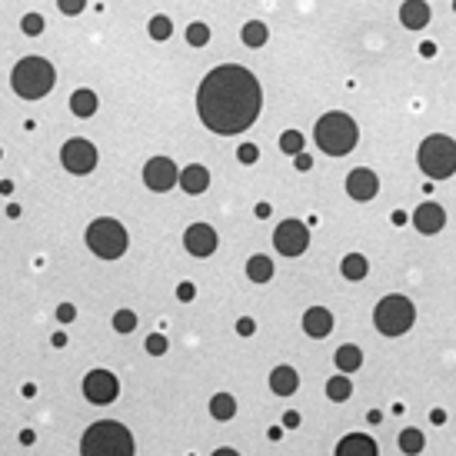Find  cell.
<instances>
[{"label": "cell", "mask_w": 456, "mask_h": 456, "mask_svg": "<svg viewBox=\"0 0 456 456\" xmlns=\"http://www.w3.org/2000/svg\"><path fill=\"white\" fill-rule=\"evenodd\" d=\"M260 107H263V91H260V80L246 67L223 63V67H213L200 80L197 110L200 120L213 134L233 137V134L250 130L260 117Z\"/></svg>", "instance_id": "1"}, {"label": "cell", "mask_w": 456, "mask_h": 456, "mask_svg": "<svg viewBox=\"0 0 456 456\" xmlns=\"http://www.w3.org/2000/svg\"><path fill=\"white\" fill-rule=\"evenodd\" d=\"M80 456H134V437L117 420H100L84 433Z\"/></svg>", "instance_id": "2"}, {"label": "cell", "mask_w": 456, "mask_h": 456, "mask_svg": "<svg viewBox=\"0 0 456 456\" xmlns=\"http://www.w3.org/2000/svg\"><path fill=\"white\" fill-rule=\"evenodd\" d=\"M10 84H14V93L24 97V100H40L54 91L57 84V70L54 63L44 61V57H20L10 70Z\"/></svg>", "instance_id": "3"}, {"label": "cell", "mask_w": 456, "mask_h": 456, "mask_svg": "<svg viewBox=\"0 0 456 456\" xmlns=\"http://www.w3.org/2000/svg\"><path fill=\"white\" fill-rule=\"evenodd\" d=\"M313 140H317V147L323 153H330V157H343V153H350L356 147V140H360V130H356V123L353 117L347 113H323L317 120V130H313Z\"/></svg>", "instance_id": "4"}, {"label": "cell", "mask_w": 456, "mask_h": 456, "mask_svg": "<svg viewBox=\"0 0 456 456\" xmlns=\"http://www.w3.org/2000/svg\"><path fill=\"white\" fill-rule=\"evenodd\" d=\"M416 164L423 170L430 180H446L456 173V140L443 137V134H433L420 143V153H416Z\"/></svg>", "instance_id": "5"}, {"label": "cell", "mask_w": 456, "mask_h": 456, "mask_svg": "<svg viewBox=\"0 0 456 456\" xmlns=\"http://www.w3.org/2000/svg\"><path fill=\"white\" fill-rule=\"evenodd\" d=\"M127 244H130V237H127L120 220H113V217H100V220H93L91 227H87V246H91L100 260L123 257V253H127Z\"/></svg>", "instance_id": "6"}, {"label": "cell", "mask_w": 456, "mask_h": 456, "mask_svg": "<svg viewBox=\"0 0 456 456\" xmlns=\"http://www.w3.org/2000/svg\"><path fill=\"white\" fill-rule=\"evenodd\" d=\"M413 320H416V306H413L407 297H400V293L383 297L380 304H377V310H373V323H377V330H380L383 336L407 333L413 327Z\"/></svg>", "instance_id": "7"}, {"label": "cell", "mask_w": 456, "mask_h": 456, "mask_svg": "<svg viewBox=\"0 0 456 456\" xmlns=\"http://www.w3.org/2000/svg\"><path fill=\"white\" fill-rule=\"evenodd\" d=\"M61 164L70 170V173H91V170L97 167V147L84 137L67 140L61 147Z\"/></svg>", "instance_id": "8"}, {"label": "cell", "mask_w": 456, "mask_h": 456, "mask_svg": "<svg viewBox=\"0 0 456 456\" xmlns=\"http://www.w3.org/2000/svg\"><path fill=\"white\" fill-rule=\"evenodd\" d=\"M274 244L283 257H300L306 246H310V230H306L300 220H283V223L274 230Z\"/></svg>", "instance_id": "9"}, {"label": "cell", "mask_w": 456, "mask_h": 456, "mask_svg": "<svg viewBox=\"0 0 456 456\" xmlns=\"http://www.w3.org/2000/svg\"><path fill=\"white\" fill-rule=\"evenodd\" d=\"M180 180V170L170 157H150L147 167H143V183L150 187L153 194H167L173 183Z\"/></svg>", "instance_id": "10"}, {"label": "cell", "mask_w": 456, "mask_h": 456, "mask_svg": "<svg viewBox=\"0 0 456 456\" xmlns=\"http://www.w3.org/2000/svg\"><path fill=\"white\" fill-rule=\"evenodd\" d=\"M117 393H120V383H117V377L110 370H91L84 377V396L91 403H113Z\"/></svg>", "instance_id": "11"}, {"label": "cell", "mask_w": 456, "mask_h": 456, "mask_svg": "<svg viewBox=\"0 0 456 456\" xmlns=\"http://www.w3.org/2000/svg\"><path fill=\"white\" fill-rule=\"evenodd\" d=\"M183 246H187V253H194V257H210L213 250H217V230L207 227V223H194V227H187V233H183Z\"/></svg>", "instance_id": "12"}, {"label": "cell", "mask_w": 456, "mask_h": 456, "mask_svg": "<svg viewBox=\"0 0 456 456\" xmlns=\"http://www.w3.org/2000/svg\"><path fill=\"white\" fill-rule=\"evenodd\" d=\"M377 190H380V180H377V173L366 167H356L347 177V194L353 200H373L377 197Z\"/></svg>", "instance_id": "13"}, {"label": "cell", "mask_w": 456, "mask_h": 456, "mask_svg": "<svg viewBox=\"0 0 456 456\" xmlns=\"http://www.w3.org/2000/svg\"><path fill=\"white\" fill-rule=\"evenodd\" d=\"M413 227L420 230V233H440L446 227V210H443L440 203H420L413 210Z\"/></svg>", "instance_id": "14"}, {"label": "cell", "mask_w": 456, "mask_h": 456, "mask_svg": "<svg viewBox=\"0 0 456 456\" xmlns=\"http://www.w3.org/2000/svg\"><path fill=\"white\" fill-rule=\"evenodd\" d=\"M336 456H377V443L366 433H350L336 443Z\"/></svg>", "instance_id": "15"}, {"label": "cell", "mask_w": 456, "mask_h": 456, "mask_svg": "<svg viewBox=\"0 0 456 456\" xmlns=\"http://www.w3.org/2000/svg\"><path fill=\"white\" fill-rule=\"evenodd\" d=\"M400 20H403V27H410V31H423L426 24H430V3H426V0H407V3L400 7Z\"/></svg>", "instance_id": "16"}, {"label": "cell", "mask_w": 456, "mask_h": 456, "mask_svg": "<svg viewBox=\"0 0 456 456\" xmlns=\"http://www.w3.org/2000/svg\"><path fill=\"white\" fill-rule=\"evenodd\" d=\"M304 330L306 336H327L333 330V317H330V310H323V306H310L304 313Z\"/></svg>", "instance_id": "17"}, {"label": "cell", "mask_w": 456, "mask_h": 456, "mask_svg": "<svg viewBox=\"0 0 456 456\" xmlns=\"http://www.w3.org/2000/svg\"><path fill=\"white\" fill-rule=\"evenodd\" d=\"M297 386H300V377H297L293 366H276L274 373H270V390H274L276 396L297 393Z\"/></svg>", "instance_id": "18"}, {"label": "cell", "mask_w": 456, "mask_h": 456, "mask_svg": "<svg viewBox=\"0 0 456 456\" xmlns=\"http://www.w3.org/2000/svg\"><path fill=\"white\" fill-rule=\"evenodd\" d=\"M180 187L187 194H203L207 187H210V173L207 167H200V164H190V167L180 170Z\"/></svg>", "instance_id": "19"}, {"label": "cell", "mask_w": 456, "mask_h": 456, "mask_svg": "<svg viewBox=\"0 0 456 456\" xmlns=\"http://www.w3.org/2000/svg\"><path fill=\"white\" fill-rule=\"evenodd\" d=\"M97 107H100V100H97V93L87 91V87L70 93V110H74L77 117H93V113H97Z\"/></svg>", "instance_id": "20"}, {"label": "cell", "mask_w": 456, "mask_h": 456, "mask_svg": "<svg viewBox=\"0 0 456 456\" xmlns=\"http://www.w3.org/2000/svg\"><path fill=\"white\" fill-rule=\"evenodd\" d=\"M336 370H343V373H353V370H360L363 366V350L360 347H353V343H347V347H340L336 350Z\"/></svg>", "instance_id": "21"}, {"label": "cell", "mask_w": 456, "mask_h": 456, "mask_svg": "<svg viewBox=\"0 0 456 456\" xmlns=\"http://www.w3.org/2000/svg\"><path fill=\"white\" fill-rule=\"evenodd\" d=\"M246 276H250L253 283H267V280L274 276V263H270V257L257 253V257L246 260Z\"/></svg>", "instance_id": "22"}, {"label": "cell", "mask_w": 456, "mask_h": 456, "mask_svg": "<svg viewBox=\"0 0 456 456\" xmlns=\"http://www.w3.org/2000/svg\"><path fill=\"white\" fill-rule=\"evenodd\" d=\"M340 270H343L347 280H363V276L370 274V263H366L363 253H347L343 263H340Z\"/></svg>", "instance_id": "23"}, {"label": "cell", "mask_w": 456, "mask_h": 456, "mask_svg": "<svg viewBox=\"0 0 456 456\" xmlns=\"http://www.w3.org/2000/svg\"><path fill=\"white\" fill-rule=\"evenodd\" d=\"M233 413H237V400L230 393H217L210 400V416L213 420H233Z\"/></svg>", "instance_id": "24"}, {"label": "cell", "mask_w": 456, "mask_h": 456, "mask_svg": "<svg viewBox=\"0 0 456 456\" xmlns=\"http://www.w3.org/2000/svg\"><path fill=\"white\" fill-rule=\"evenodd\" d=\"M353 393V383L347 377H330L327 380V396L333 400V403H343V400H350Z\"/></svg>", "instance_id": "25"}, {"label": "cell", "mask_w": 456, "mask_h": 456, "mask_svg": "<svg viewBox=\"0 0 456 456\" xmlns=\"http://www.w3.org/2000/svg\"><path fill=\"white\" fill-rule=\"evenodd\" d=\"M423 443H426L423 433H420V430H413V426H407V430L400 433V450H403L407 456H416L420 450H423Z\"/></svg>", "instance_id": "26"}, {"label": "cell", "mask_w": 456, "mask_h": 456, "mask_svg": "<svg viewBox=\"0 0 456 456\" xmlns=\"http://www.w3.org/2000/svg\"><path fill=\"white\" fill-rule=\"evenodd\" d=\"M240 37H244V44H246V47H263V44H267V37H270V31H267V24H260V20H250V24L244 27V33H240Z\"/></svg>", "instance_id": "27"}, {"label": "cell", "mask_w": 456, "mask_h": 456, "mask_svg": "<svg viewBox=\"0 0 456 456\" xmlns=\"http://www.w3.org/2000/svg\"><path fill=\"white\" fill-rule=\"evenodd\" d=\"M147 33H150L153 40H170V33H173V24H170V17L157 14L147 20Z\"/></svg>", "instance_id": "28"}, {"label": "cell", "mask_w": 456, "mask_h": 456, "mask_svg": "<svg viewBox=\"0 0 456 456\" xmlns=\"http://www.w3.org/2000/svg\"><path fill=\"white\" fill-rule=\"evenodd\" d=\"M113 330L117 333H134L137 330V313L134 310H117L113 313Z\"/></svg>", "instance_id": "29"}, {"label": "cell", "mask_w": 456, "mask_h": 456, "mask_svg": "<svg viewBox=\"0 0 456 456\" xmlns=\"http://www.w3.org/2000/svg\"><path fill=\"white\" fill-rule=\"evenodd\" d=\"M207 40H210V27H207L203 20H197V24L187 27V44L190 47H207Z\"/></svg>", "instance_id": "30"}, {"label": "cell", "mask_w": 456, "mask_h": 456, "mask_svg": "<svg viewBox=\"0 0 456 456\" xmlns=\"http://www.w3.org/2000/svg\"><path fill=\"white\" fill-rule=\"evenodd\" d=\"M280 150L293 153V157H297V153H304V134H300V130H287V134L280 137Z\"/></svg>", "instance_id": "31"}, {"label": "cell", "mask_w": 456, "mask_h": 456, "mask_svg": "<svg viewBox=\"0 0 456 456\" xmlns=\"http://www.w3.org/2000/svg\"><path fill=\"white\" fill-rule=\"evenodd\" d=\"M20 31L27 33V37H37V33L44 31V17H40V14H27V17H24V24H20Z\"/></svg>", "instance_id": "32"}, {"label": "cell", "mask_w": 456, "mask_h": 456, "mask_svg": "<svg viewBox=\"0 0 456 456\" xmlns=\"http://www.w3.org/2000/svg\"><path fill=\"white\" fill-rule=\"evenodd\" d=\"M143 347H147V353H150V356H160V353H167V340H164L160 333H150Z\"/></svg>", "instance_id": "33"}, {"label": "cell", "mask_w": 456, "mask_h": 456, "mask_svg": "<svg viewBox=\"0 0 456 456\" xmlns=\"http://www.w3.org/2000/svg\"><path fill=\"white\" fill-rule=\"evenodd\" d=\"M237 157H240V164H257V143H240V150H237Z\"/></svg>", "instance_id": "34"}, {"label": "cell", "mask_w": 456, "mask_h": 456, "mask_svg": "<svg viewBox=\"0 0 456 456\" xmlns=\"http://www.w3.org/2000/svg\"><path fill=\"white\" fill-rule=\"evenodd\" d=\"M57 7H61L67 17H74V14H80V10L87 7V0H57Z\"/></svg>", "instance_id": "35"}, {"label": "cell", "mask_w": 456, "mask_h": 456, "mask_svg": "<svg viewBox=\"0 0 456 456\" xmlns=\"http://www.w3.org/2000/svg\"><path fill=\"white\" fill-rule=\"evenodd\" d=\"M57 320H61V323H74V320H77L74 304H61V306H57Z\"/></svg>", "instance_id": "36"}, {"label": "cell", "mask_w": 456, "mask_h": 456, "mask_svg": "<svg viewBox=\"0 0 456 456\" xmlns=\"http://www.w3.org/2000/svg\"><path fill=\"white\" fill-rule=\"evenodd\" d=\"M253 330H257V323H253L250 317H240V320H237V333H240V336H253Z\"/></svg>", "instance_id": "37"}, {"label": "cell", "mask_w": 456, "mask_h": 456, "mask_svg": "<svg viewBox=\"0 0 456 456\" xmlns=\"http://www.w3.org/2000/svg\"><path fill=\"white\" fill-rule=\"evenodd\" d=\"M194 297H197V287H194V283H180V287H177V300H194Z\"/></svg>", "instance_id": "38"}, {"label": "cell", "mask_w": 456, "mask_h": 456, "mask_svg": "<svg viewBox=\"0 0 456 456\" xmlns=\"http://www.w3.org/2000/svg\"><path fill=\"white\" fill-rule=\"evenodd\" d=\"M283 426H287V430H297V426H300V413L290 410L287 416H283Z\"/></svg>", "instance_id": "39"}, {"label": "cell", "mask_w": 456, "mask_h": 456, "mask_svg": "<svg viewBox=\"0 0 456 456\" xmlns=\"http://www.w3.org/2000/svg\"><path fill=\"white\" fill-rule=\"evenodd\" d=\"M310 167H313V160L306 153H297V170H310Z\"/></svg>", "instance_id": "40"}, {"label": "cell", "mask_w": 456, "mask_h": 456, "mask_svg": "<svg viewBox=\"0 0 456 456\" xmlns=\"http://www.w3.org/2000/svg\"><path fill=\"white\" fill-rule=\"evenodd\" d=\"M430 423L443 426V423H446V410H433V413H430Z\"/></svg>", "instance_id": "41"}, {"label": "cell", "mask_w": 456, "mask_h": 456, "mask_svg": "<svg viewBox=\"0 0 456 456\" xmlns=\"http://www.w3.org/2000/svg\"><path fill=\"white\" fill-rule=\"evenodd\" d=\"M420 54H423V57H433V54H437V44H430V40H426V44L420 47Z\"/></svg>", "instance_id": "42"}, {"label": "cell", "mask_w": 456, "mask_h": 456, "mask_svg": "<svg viewBox=\"0 0 456 456\" xmlns=\"http://www.w3.org/2000/svg\"><path fill=\"white\" fill-rule=\"evenodd\" d=\"M0 194H3V197H10V194H14V183H10V180H0Z\"/></svg>", "instance_id": "43"}, {"label": "cell", "mask_w": 456, "mask_h": 456, "mask_svg": "<svg viewBox=\"0 0 456 456\" xmlns=\"http://www.w3.org/2000/svg\"><path fill=\"white\" fill-rule=\"evenodd\" d=\"M260 217V220H263V217H270V203H257V210H253Z\"/></svg>", "instance_id": "44"}, {"label": "cell", "mask_w": 456, "mask_h": 456, "mask_svg": "<svg viewBox=\"0 0 456 456\" xmlns=\"http://www.w3.org/2000/svg\"><path fill=\"white\" fill-rule=\"evenodd\" d=\"M50 343L61 350V347H67V336H63V333H54V340H50Z\"/></svg>", "instance_id": "45"}, {"label": "cell", "mask_w": 456, "mask_h": 456, "mask_svg": "<svg viewBox=\"0 0 456 456\" xmlns=\"http://www.w3.org/2000/svg\"><path fill=\"white\" fill-rule=\"evenodd\" d=\"M213 456H240V453H237V450H230V446H220Z\"/></svg>", "instance_id": "46"}, {"label": "cell", "mask_w": 456, "mask_h": 456, "mask_svg": "<svg viewBox=\"0 0 456 456\" xmlns=\"http://www.w3.org/2000/svg\"><path fill=\"white\" fill-rule=\"evenodd\" d=\"M20 443H33V430H24V433H20Z\"/></svg>", "instance_id": "47"}, {"label": "cell", "mask_w": 456, "mask_h": 456, "mask_svg": "<svg viewBox=\"0 0 456 456\" xmlns=\"http://www.w3.org/2000/svg\"><path fill=\"white\" fill-rule=\"evenodd\" d=\"M453 10H456V0H453Z\"/></svg>", "instance_id": "48"}]
</instances>
